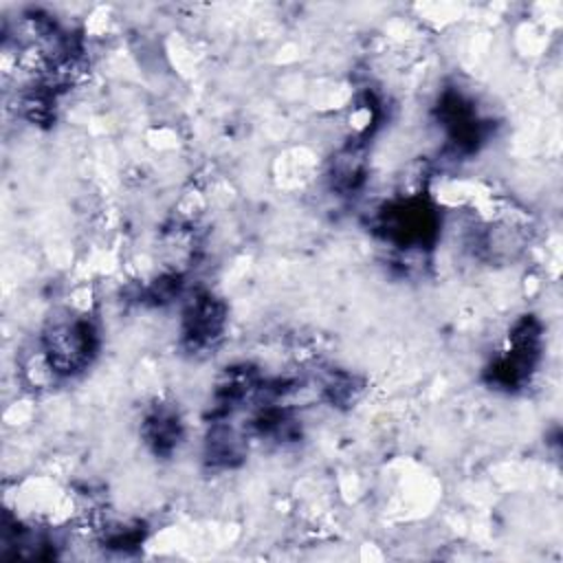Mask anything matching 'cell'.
<instances>
[{
  "label": "cell",
  "mask_w": 563,
  "mask_h": 563,
  "mask_svg": "<svg viewBox=\"0 0 563 563\" xmlns=\"http://www.w3.org/2000/svg\"><path fill=\"white\" fill-rule=\"evenodd\" d=\"M145 435L156 453H167L178 444L180 422L172 411H156L145 420Z\"/></svg>",
  "instance_id": "3957f363"
},
{
  "label": "cell",
  "mask_w": 563,
  "mask_h": 563,
  "mask_svg": "<svg viewBox=\"0 0 563 563\" xmlns=\"http://www.w3.org/2000/svg\"><path fill=\"white\" fill-rule=\"evenodd\" d=\"M42 347L51 372L75 374L90 363L97 347V332L86 319L59 321L46 330Z\"/></svg>",
  "instance_id": "6da1fadb"
},
{
  "label": "cell",
  "mask_w": 563,
  "mask_h": 563,
  "mask_svg": "<svg viewBox=\"0 0 563 563\" xmlns=\"http://www.w3.org/2000/svg\"><path fill=\"white\" fill-rule=\"evenodd\" d=\"M224 325V310L222 303H218L209 295L196 297V301L189 306L185 314V339L191 347L209 345Z\"/></svg>",
  "instance_id": "7a4b0ae2"
}]
</instances>
